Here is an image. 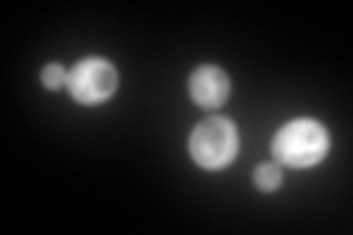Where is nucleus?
Here are the masks:
<instances>
[{
    "label": "nucleus",
    "mask_w": 353,
    "mask_h": 235,
    "mask_svg": "<svg viewBox=\"0 0 353 235\" xmlns=\"http://www.w3.org/2000/svg\"><path fill=\"white\" fill-rule=\"evenodd\" d=\"M330 150V132L324 124L312 118H297L292 124L277 130L271 141V153L277 165L289 167H312L327 156Z\"/></svg>",
    "instance_id": "1"
},
{
    "label": "nucleus",
    "mask_w": 353,
    "mask_h": 235,
    "mask_svg": "<svg viewBox=\"0 0 353 235\" xmlns=\"http://www.w3.org/2000/svg\"><path fill=\"white\" fill-rule=\"evenodd\" d=\"M192 159L206 171H221L239 153V130L227 118H206L192 130L189 139Z\"/></svg>",
    "instance_id": "2"
},
{
    "label": "nucleus",
    "mask_w": 353,
    "mask_h": 235,
    "mask_svg": "<svg viewBox=\"0 0 353 235\" xmlns=\"http://www.w3.org/2000/svg\"><path fill=\"white\" fill-rule=\"evenodd\" d=\"M115 88H118V71L103 56H88V59L77 62L68 71V92L83 106L106 103L115 94Z\"/></svg>",
    "instance_id": "3"
},
{
    "label": "nucleus",
    "mask_w": 353,
    "mask_h": 235,
    "mask_svg": "<svg viewBox=\"0 0 353 235\" xmlns=\"http://www.w3.org/2000/svg\"><path fill=\"white\" fill-rule=\"evenodd\" d=\"M189 94L197 106L203 109H218L227 103L230 97V76L224 68H218V65H201L192 80H189Z\"/></svg>",
    "instance_id": "4"
},
{
    "label": "nucleus",
    "mask_w": 353,
    "mask_h": 235,
    "mask_svg": "<svg viewBox=\"0 0 353 235\" xmlns=\"http://www.w3.org/2000/svg\"><path fill=\"white\" fill-rule=\"evenodd\" d=\"M253 185H256L259 192H277V188L283 185V167L277 162L259 165L256 171H253Z\"/></svg>",
    "instance_id": "5"
},
{
    "label": "nucleus",
    "mask_w": 353,
    "mask_h": 235,
    "mask_svg": "<svg viewBox=\"0 0 353 235\" xmlns=\"http://www.w3.org/2000/svg\"><path fill=\"white\" fill-rule=\"evenodd\" d=\"M41 83L44 88H62V85H68V71L62 68L59 62H50V65H44V71H41Z\"/></svg>",
    "instance_id": "6"
}]
</instances>
